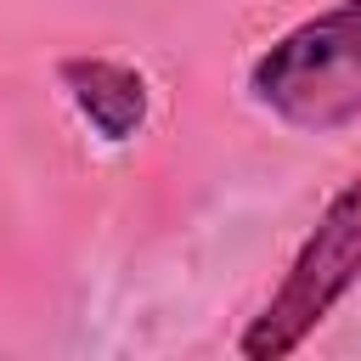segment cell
<instances>
[{"instance_id": "cell-1", "label": "cell", "mask_w": 361, "mask_h": 361, "mask_svg": "<svg viewBox=\"0 0 361 361\" xmlns=\"http://www.w3.org/2000/svg\"><path fill=\"white\" fill-rule=\"evenodd\" d=\"M248 90L293 130L333 135L361 118V0H338L254 56Z\"/></svg>"}, {"instance_id": "cell-2", "label": "cell", "mask_w": 361, "mask_h": 361, "mask_svg": "<svg viewBox=\"0 0 361 361\" xmlns=\"http://www.w3.org/2000/svg\"><path fill=\"white\" fill-rule=\"evenodd\" d=\"M361 276V175L322 209L316 231L305 237V248L293 254L282 288L265 299V310L248 322L243 333V355L248 361H276V355H293L316 322L355 288Z\"/></svg>"}, {"instance_id": "cell-3", "label": "cell", "mask_w": 361, "mask_h": 361, "mask_svg": "<svg viewBox=\"0 0 361 361\" xmlns=\"http://www.w3.org/2000/svg\"><path fill=\"white\" fill-rule=\"evenodd\" d=\"M62 85L73 96V107L107 135V141H130L147 118V85L135 68L107 62V56H68L62 62Z\"/></svg>"}]
</instances>
